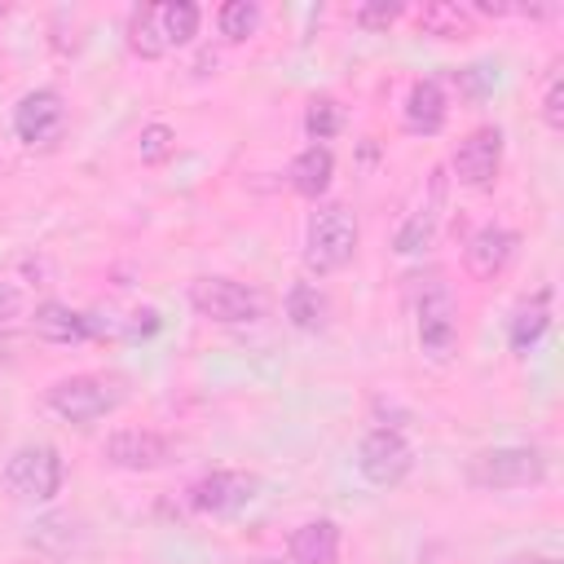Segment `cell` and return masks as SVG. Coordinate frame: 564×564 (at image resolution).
I'll list each match as a JSON object with an SVG mask.
<instances>
[{
	"label": "cell",
	"mask_w": 564,
	"mask_h": 564,
	"mask_svg": "<svg viewBox=\"0 0 564 564\" xmlns=\"http://www.w3.org/2000/svg\"><path fill=\"white\" fill-rule=\"evenodd\" d=\"M357 238H361V229H357L352 207H344V203H322V207L308 216V225H304V269L317 273V278L339 273L344 264H352Z\"/></svg>",
	"instance_id": "obj_2"
},
{
	"label": "cell",
	"mask_w": 564,
	"mask_h": 564,
	"mask_svg": "<svg viewBox=\"0 0 564 564\" xmlns=\"http://www.w3.org/2000/svg\"><path fill=\"white\" fill-rule=\"evenodd\" d=\"M449 119V97H445V84L441 79H414L410 93H405V106H401V123L405 132L414 137H436Z\"/></svg>",
	"instance_id": "obj_13"
},
{
	"label": "cell",
	"mask_w": 564,
	"mask_h": 564,
	"mask_svg": "<svg viewBox=\"0 0 564 564\" xmlns=\"http://www.w3.org/2000/svg\"><path fill=\"white\" fill-rule=\"evenodd\" d=\"M128 48H132L137 57H145V62L172 53L167 40H163V26H159V4L132 9V18H128Z\"/></svg>",
	"instance_id": "obj_20"
},
{
	"label": "cell",
	"mask_w": 564,
	"mask_h": 564,
	"mask_svg": "<svg viewBox=\"0 0 564 564\" xmlns=\"http://www.w3.org/2000/svg\"><path fill=\"white\" fill-rule=\"evenodd\" d=\"M498 167H502V128L494 123L471 128L449 154V172L467 189H489L498 181Z\"/></svg>",
	"instance_id": "obj_9"
},
{
	"label": "cell",
	"mask_w": 564,
	"mask_h": 564,
	"mask_svg": "<svg viewBox=\"0 0 564 564\" xmlns=\"http://www.w3.org/2000/svg\"><path fill=\"white\" fill-rule=\"evenodd\" d=\"M159 326H163V317L154 308H137V313L119 317V335L123 339H150V335H159Z\"/></svg>",
	"instance_id": "obj_30"
},
{
	"label": "cell",
	"mask_w": 564,
	"mask_h": 564,
	"mask_svg": "<svg viewBox=\"0 0 564 564\" xmlns=\"http://www.w3.org/2000/svg\"><path fill=\"white\" fill-rule=\"evenodd\" d=\"M31 330H35L44 344H84V339H93V322H88V313L62 304V300H44V304H35V313H31Z\"/></svg>",
	"instance_id": "obj_15"
},
{
	"label": "cell",
	"mask_w": 564,
	"mask_h": 564,
	"mask_svg": "<svg viewBox=\"0 0 564 564\" xmlns=\"http://www.w3.org/2000/svg\"><path fill=\"white\" fill-rule=\"evenodd\" d=\"M339 546H344L339 524L317 516V520H304L300 529H291L286 564H339Z\"/></svg>",
	"instance_id": "obj_14"
},
{
	"label": "cell",
	"mask_w": 564,
	"mask_h": 564,
	"mask_svg": "<svg viewBox=\"0 0 564 564\" xmlns=\"http://www.w3.org/2000/svg\"><path fill=\"white\" fill-rule=\"evenodd\" d=\"M401 13H405V4H397V0H370V4H357L352 9V22L366 26V31H388Z\"/></svg>",
	"instance_id": "obj_27"
},
{
	"label": "cell",
	"mask_w": 564,
	"mask_h": 564,
	"mask_svg": "<svg viewBox=\"0 0 564 564\" xmlns=\"http://www.w3.org/2000/svg\"><path fill=\"white\" fill-rule=\"evenodd\" d=\"M502 564H560L555 555H511V560H502Z\"/></svg>",
	"instance_id": "obj_32"
},
{
	"label": "cell",
	"mask_w": 564,
	"mask_h": 564,
	"mask_svg": "<svg viewBox=\"0 0 564 564\" xmlns=\"http://www.w3.org/2000/svg\"><path fill=\"white\" fill-rule=\"evenodd\" d=\"M66 128V101L57 88H31L13 106V137L22 145H53Z\"/></svg>",
	"instance_id": "obj_11"
},
{
	"label": "cell",
	"mask_w": 564,
	"mask_h": 564,
	"mask_svg": "<svg viewBox=\"0 0 564 564\" xmlns=\"http://www.w3.org/2000/svg\"><path fill=\"white\" fill-rule=\"evenodd\" d=\"M494 66H463V70H454V84H458V93L463 97H471V101H480L489 88H494Z\"/></svg>",
	"instance_id": "obj_28"
},
{
	"label": "cell",
	"mask_w": 564,
	"mask_h": 564,
	"mask_svg": "<svg viewBox=\"0 0 564 564\" xmlns=\"http://www.w3.org/2000/svg\"><path fill=\"white\" fill-rule=\"evenodd\" d=\"M22 304H26V300H22V286H13V282L0 278V326L13 322V317L22 313Z\"/></svg>",
	"instance_id": "obj_31"
},
{
	"label": "cell",
	"mask_w": 564,
	"mask_h": 564,
	"mask_svg": "<svg viewBox=\"0 0 564 564\" xmlns=\"http://www.w3.org/2000/svg\"><path fill=\"white\" fill-rule=\"evenodd\" d=\"M326 313H330V304H326V295L313 282H295L286 291V317H291L295 330H322Z\"/></svg>",
	"instance_id": "obj_22"
},
{
	"label": "cell",
	"mask_w": 564,
	"mask_h": 564,
	"mask_svg": "<svg viewBox=\"0 0 564 564\" xmlns=\"http://www.w3.org/2000/svg\"><path fill=\"white\" fill-rule=\"evenodd\" d=\"M357 471L375 489H397L414 471V449L397 427H370L357 445Z\"/></svg>",
	"instance_id": "obj_7"
},
{
	"label": "cell",
	"mask_w": 564,
	"mask_h": 564,
	"mask_svg": "<svg viewBox=\"0 0 564 564\" xmlns=\"http://www.w3.org/2000/svg\"><path fill=\"white\" fill-rule=\"evenodd\" d=\"M159 26H163L167 48H181V44H189V40L198 35L203 9H198L194 0H163V4H159Z\"/></svg>",
	"instance_id": "obj_21"
},
{
	"label": "cell",
	"mask_w": 564,
	"mask_h": 564,
	"mask_svg": "<svg viewBox=\"0 0 564 564\" xmlns=\"http://www.w3.org/2000/svg\"><path fill=\"white\" fill-rule=\"evenodd\" d=\"M546 330H551V291L542 286L516 304V313L507 322V344H511V352H529V348H538V339Z\"/></svg>",
	"instance_id": "obj_17"
},
{
	"label": "cell",
	"mask_w": 564,
	"mask_h": 564,
	"mask_svg": "<svg viewBox=\"0 0 564 564\" xmlns=\"http://www.w3.org/2000/svg\"><path fill=\"white\" fill-rule=\"evenodd\" d=\"M542 123L551 132H564V79L551 75L546 79V93H542Z\"/></svg>",
	"instance_id": "obj_29"
},
{
	"label": "cell",
	"mask_w": 564,
	"mask_h": 564,
	"mask_svg": "<svg viewBox=\"0 0 564 564\" xmlns=\"http://www.w3.org/2000/svg\"><path fill=\"white\" fill-rule=\"evenodd\" d=\"M260 494V476L256 471H234V467H220V471H207L189 485V507L198 516H238L256 502Z\"/></svg>",
	"instance_id": "obj_8"
},
{
	"label": "cell",
	"mask_w": 564,
	"mask_h": 564,
	"mask_svg": "<svg viewBox=\"0 0 564 564\" xmlns=\"http://www.w3.org/2000/svg\"><path fill=\"white\" fill-rule=\"evenodd\" d=\"M172 454H176L172 436L154 427H119L101 441V458L119 471H159L172 463Z\"/></svg>",
	"instance_id": "obj_10"
},
{
	"label": "cell",
	"mask_w": 564,
	"mask_h": 564,
	"mask_svg": "<svg viewBox=\"0 0 564 564\" xmlns=\"http://www.w3.org/2000/svg\"><path fill=\"white\" fill-rule=\"evenodd\" d=\"M189 304L198 317H207L216 326H251L264 317V295L238 278H194Z\"/></svg>",
	"instance_id": "obj_5"
},
{
	"label": "cell",
	"mask_w": 564,
	"mask_h": 564,
	"mask_svg": "<svg viewBox=\"0 0 564 564\" xmlns=\"http://www.w3.org/2000/svg\"><path fill=\"white\" fill-rule=\"evenodd\" d=\"M123 401H128V383H123L119 375H88V370H84V375L53 379V383L44 388V405H48L57 419L79 423V427H88V423L115 414Z\"/></svg>",
	"instance_id": "obj_1"
},
{
	"label": "cell",
	"mask_w": 564,
	"mask_h": 564,
	"mask_svg": "<svg viewBox=\"0 0 564 564\" xmlns=\"http://www.w3.org/2000/svg\"><path fill=\"white\" fill-rule=\"evenodd\" d=\"M414 335H419V348L432 361L454 357V348H458V304H454V291L445 282L423 286V295L414 304Z\"/></svg>",
	"instance_id": "obj_6"
},
{
	"label": "cell",
	"mask_w": 564,
	"mask_h": 564,
	"mask_svg": "<svg viewBox=\"0 0 564 564\" xmlns=\"http://www.w3.org/2000/svg\"><path fill=\"white\" fill-rule=\"evenodd\" d=\"M79 538H84V529H79V520H70V516H44V520L31 524V546H35L40 555H48V560L70 555V551L79 546Z\"/></svg>",
	"instance_id": "obj_19"
},
{
	"label": "cell",
	"mask_w": 564,
	"mask_h": 564,
	"mask_svg": "<svg viewBox=\"0 0 564 564\" xmlns=\"http://www.w3.org/2000/svg\"><path fill=\"white\" fill-rule=\"evenodd\" d=\"M176 150V132L167 128V123H145L141 132H137V154H141V163H163L167 154Z\"/></svg>",
	"instance_id": "obj_26"
},
{
	"label": "cell",
	"mask_w": 564,
	"mask_h": 564,
	"mask_svg": "<svg viewBox=\"0 0 564 564\" xmlns=\"http://www.w3.org/2000/svg\"><path fill=\"white\" fill-rule=\"evenodd\" d=\"M286 181H291V189H295L300 198H313V203H317V198L330 189V181H335V154H330V145H304V150L291 159Z\"/></svg>",
	"instance_id": "obj_16"
},
{
	"label": "cell",
	"mask_w": 564,
	"mask_h": 564,
	"mask_svg": "<svg viewBox=\"0 0 564 564\" xmlns=\"http://www.w3.org/2000/svg\"><path fill=\"white\" fill-rule=\"evenodd\" d=\"M4 489L22 502H53L66 485V463L57 454V445L48 441H26L4 458Z\"/></svg>",
	"instance_id": "obj_3"
},
{
	"label": "cell",
	"mask_w": 564,
	"mask_h": 564,
	"mask_svg": "<svg viewBox=\"0 0 564 564\" xmlns=\"http://www.w3.org/2000/svg\"><path fill=\"white\" fill-rule=\"evenodd\" d=\"M419 31L436 35V40H458L471 31V13L458 4H423L419 9Z\"/></svg>",
	"instance_id": "obj_24"
},
{
	"label": "cell",
	"mask_w": 564,
	"mask_h": 564,
	"mask_svg": "<svg viewBox=\"0 0 564 564\" xmlns=\"http://www.w3.org/2000/svg\"><path fill=\"white\" fill-rule=\"evenodd\" d=\"M516 251H520V234L489 220V225H480V229L463 242V264H467L471 278L494 282L498 273H507V264L516 260Z\"/></svg>",
	"instance_id": "obj_12"
},
{
	"label": "cell",
	"mask_w": 564,
	"mask_h": 564,
	"mask_svg": "<svg viewBox=\"0 0 564 564\" xmlns=\"http://www.w3.org/2000/svg\"><path fill=\"white\" fill-rule=\"evenodd\" d=\"M260 4L256 0H225L220 9H216V31L225 35V40H234V44H242V40H251L256 31H260Z\"/></svg>",
	"instance_id": "obj_23"
},
{
	"label": "cell",
	"mask_w": 564,
	"mask_h": 564,
	"mask_svg": "<svg viewBox=\"0 0 564 564\" xmlns=\"http://www.w3.org/2000/svg\"><path fill=\"white\" fill-rule=\"evenodd\" d=\"M339 128H344V110H339V101H330V97H313L308 110H304V137H308L313 145H322V141H330Z\"/></svg>",
	"instance_id": "obj_25"
},
{
	"label": "cell",
	"mask_w": 564,
	"mask_h": 564,
	"mask_svg": "<svg viewBox=\"0 0 564 564\" xmlns=\"http://www.w3.org/2000/svg\"><path fill=\"white\" fill-rule=\"evenodd\" d=\"M251 564H282V560H273V555H260V560H251Z\"/></svg>",
	"instance_id": "obj_33"
},
{
	"label": "cell",
	"mask_w": 564,
	"mask_h": 564,
	"mask_svg": "<svg viewBox=\"0 0 564 564\" xmlns=\"http://www.w3.org/2000/svg\"><path fill=\"white\" fill-rule=\"evenodd\" d=\"M467 480L476 489H529L546 480V458L533 445H489L467 458Z\"/></svg>",
	"instance_id": "obj_4"
},
{
	"label": "cell",
	"mask_w": 564,
	"mask_h": 564,
	"mask_svg": "<svg viewBox=\"0 0 564 564\" xmlns=\"http://www.w3.org/2000/svg\"><path fill=\"white\" fill-rule=\"evenodd\" d=\"M441 181H432V198L423 203V207H414L405 220H401V229L392 234V251L397 256H419V251H427L432 247V238H436V220H441Z\"/></svg>",
	"instance_id": "obj_18"
}]
</instances>
